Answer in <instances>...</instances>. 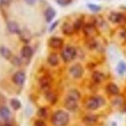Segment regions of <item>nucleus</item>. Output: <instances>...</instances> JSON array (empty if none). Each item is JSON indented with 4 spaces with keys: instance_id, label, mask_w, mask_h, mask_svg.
Listing matches in <instances>:
<instances>
[{
    "instance_id": "obj_23",
    "label": "nucleus",
    "mask_w": 126,
    "mask_h": 126,
    "mask_svg": "<svg viewBox=\"0 0 126 126\" xmlns=\"http://www.w3.org/2000/svg\"><path fill=\"white\" fill-rule=\"evenodd\" d=\"M10 115H11V111L9 108H7L6 106H2L0 108V117H2L3 119H8Z\"/></svg>"
},
{
    "instance_id": "obj_16",
    "label": "nucleus",
    "mask_w": 126,
    "mask_h": 126,
    "mask_svg": "<svg viewBox=\"0 0 126 126\" xmlns=\"http://www.w3.org/2000/svg\"><path fill=\"white\" fill-rule=\"evenodd\" d=\"M83 31H84L85 35H86L87 37H92L93 35L96 34L95 26L93 24H90V23H87L86 25L83 26Z\"/></svg>"
},
{
    "instance_id": "obj_8",
    "label": "nucleus",
    "mask_w": 126,
    "mask_h": 126,
    "mask_svg": "<svg viewBox=\"0 0 126 126\" xmlns=\"http://www.w3.org/2000/svg\"><path fill=\"white\" fill-rule=\"evenodd\" d=\"M109 19L113 23H121L125 19V16L123 14L116 13V12H111L109 15Z\"/></svg>"
},
{
    "instance_id": "obj_3",
    "label": "nucleus",
    "mask_w": 126,
    "mask_h": 126,
    "mask_svg": "<svg viewBox=\"0 0 126 126\" xmlns=\"http://www.w3.org/2000/svg\"><path fill=\"white\" fill-rule=\"evenodd\" d=\"M60 56L64 62H70L73 59H75V57L77 56V50L72 46H67L61 50Z\"/></svg>"
},
{
    "instance_id": "obj_31",
    "label": "nucleus",
    "mask_w": 126,
    "mask_h": 126,
    "mask_svg": "<svg viewBox=\"0 0 126 126\" xmlns=\"http://www.w3.org/2000/svg\"><path fill=\"white\" fill-rule=\"evenodd\" d=\"M35 126H46V123L43 119H37L35 120V123H34Z\"/></svg>"
},
{
    "instance_id": "obj_9",
    "label": "nucleus",
    "mask_w": 126,
    "mask_h": 126,
    "mask_svg": "<svg viewBox=\"0 0 126 126\" xmlns=\"http://www.w3.org/2000/svg\"><path fill=\"white\" fill-rule=\"evenodd\" d=\"M48 44H49V47H50L55 48V49H58V48H61L62 47L63 40L61 38H58V37H52V38L49 39Z\"/></svg>"
},
{
    "instance_id": "obj_13",
    "label": "nucleus",
    "mask_w": 126,
    "mask_h": 126,
    "mask_svg": "<svg viewBox=\"0 0 126 126\" xmlns=\"http://www.w3.org/2000/svg\"><path fill=\"white\" fill-rule=\"evenodd\" d=\"M106 89H107V92H108L109 94L112 95V96H116V95L119 94V88H118V86H117L115 83H113V82L108 83L107 86H106Z\"/></svg>"
},
{
    "instance_id": "obj_27",
    "label": "nucleus",
    "mask_w": 126,
    "mask_h": 126,
    "mask_svg": "<svg viewBox=\"0 0 126 126\" xmlns=\"http://www.w3.org/2000/svg\"><path fill=\"white\" fill-rule=\"evenodd\" d=\"M87 8L93 13H97L101 10V7L99 5H96V4H87Z\"/></svg>"
},
{
    "instance_id": "obj_12",
    "label": "nucleus",
    "mask_w": 126,
    "mask_h": 126,
    "mask_svg": "<svg viewBox=\"0 0 126 126\" xmlns=\"http://www.w3.org/2000/svg\"><path fill=\"white\" fill-rule=\"evenodd\" d=\"M7 29H8V31L10 32V33H12V34H19V32H20L19 25L16 23V21H13V20L8 21Z\"/></svg>"
},
{
    "instance_id": "obj_25",
    "label": "nucleus",
    "mask_w": 126,
    "mask_h": 126,
    "mask_svg": "<svg viewBox=\"0 0 126 126\" xmlns=\"http://www.w3.org/2000/svg\"><path fill=\"white\" fill-rule=\"evenodd\" d=\"M73 26H74V29L76 30V31H78L79 29H81V28H83V19L82 18H78V19H76L75 20V22H74V24H73Z\"/></svg>"
},
{
    "instance_id": "obj_5",
    "label": "nucleus",
    "mask_w": 126,
    "mask_h": 126,
    "mask_svg": "<svg viewBox=\"0 0 126 126\" xmlns=\"http://www.w3.org/2000/svg\"><path fill=\"white\" fill-rule=\"evenodd\" d=\"M12 80L16 85H22L24 83V81H25V74H24V72H22V71L16 72L13 75Z\"/></svg>"
},
{
    "instance_id": "obj_20",
    "label": "nucleus",
    "mask_w": 126,
    "mask_h": 126,
    "mask_svg": "<svg viewBox=\"0 0 126 126\" xmlns=\"http://www.w3.org/2000/svg\"><path fill=\"white\" fill-rule=\"evenodd\" d=\"M92 79H93V81L96 82V83H100V82H102L105 79V75L102 72L95 71V72H93V74H92Z\"/></svg>"
},
{
    "instance_id": "obj_36",
    "label": "nucleus",
    "mask_w": 126,
    "mask_h": 126,
    "mask_svg": "<svg viewBox=\"0 0 126 126\" xmlns=\"http://www.w3.org/2000/svg\"><path fill=\"white\" fill-rule=\"evenodd\" d=\"M2 125H3V124H1V123H0V126H2Z\"/></svg>"
},
{
    "instance_id": "obj_15",
    "label": "nucleus",
    "mask_w": 126,
    "mask_h": 126,
    "mask_svg": "<svg viewBox=\"0 0 126 126\" xmlns=\"http://www.w3.org/2000/svg\"><path fill=\"white\" fill-rule=\"evenodd\" d=\"M0 54L1 56H3L5 59L11 60L12 59V51L5 46H0Z\"/></svg>"
},
{
    "instance_id": "obj_22",
    "label": "nucleus",
    "mask_w": 126,
    "mask_h": 126,
    "mask_svg": "<svg viewBox=\"0 0 126 126\" xmlns=\"http://www.w3.org/2000/svg\"><path fill=\"white\" fill-rule=\"evenodd\" d=\"M19 36H20V39H21L24 43H28L29 40L31 39V34H30V32L28 31L27 29H22V30H20Z\"/></svg>"
},
{
    "instance_id": "obj_32",
    "label": "nucleus",
    "mask_w": 126,
    "mask_h": 126,
    "mask_svg": "<svg viewBox=\"0 0 126 126\" xmlns=\"http://www.w3.org/2000/svg\"><path fill=\"white\" fill-rule=\"evenodd\" d=\"M58 23H59V21H58V20H57V21H54V22H53V23L50 25V27H49V29H48V30H49V32L53 31V30L55 29V27L58 25Z\"/></svg>"
},
{
    "instance_id": "obj_4",
    "label": "nucleus",
    "mask_w": 126,
    "mask_h": 126,
    "mask_svg": "<svg viewBox=\"0 0 126 126\" xmlns=\"http://www.w3.org/2000/svg\"><path fill=\"white\" fill-rule=\"evenodd\" d=\"M69 73H70V75H71L73 78H75V79H79V78H81L82 75H83V68H82V66H81L80 64H79V63L74 64V65H72V66L70 67Z\"/></svg>"
},
{
    "instance_id": "obj_10",
    "label": "nucleus",
    "mask_w": 126,
    "mask_h": 126,
    "mask_svg": "<svg viewBox=\"0 0 126 126\" xmlns=\"http://www.w3.org/2000/svg\"><path fill=\"white\" fill-rule=\"evenodd\" d=\"M64 105H65V108L70 111H75L78 109V101H75L70 98H66Z\"/></svg>"
},
{
    "instance_id": "obj_33",
    "label": "nucleus",
    "mask_w": 126,
    "mask_h": 126,
    "mask_svg": "<svg viewBox=\"0 0 126 126\" xmlns=\"http://www.w3.org/2000/svg\"><path fill=\"white\" fill-rule=\"evenodd\" d=\"M36 1H37V0H24V2H25L26 4H28V5H34V4L36 3Z\"/></svg>"
},
{
    "instance_id": "obj_29",
    "label": "nucleus",
    "mask_w": 126,
    "mask_h": 126,
    "mask_svg": "<svg viewBox=\"0 0 126 126\" xmlns=\"http://www.w3.org/2000/svg\"><path fill=\"white\" fill-rule=\"evenodd\" d=\"M56 3L62 7H65V6H68L72 3V0H56Z\"/></svg>"
},
{
    "instance_id": "obj_34",
    "label": "nucleus",
    "mask_w": 126,
    "mask_h": 126,
    "mask_svg": "<svg viewBox=\"0 0 126 126\" xmlns=\"http://www.w3.org/2000/svg\"><path fill=\"white\" fill-rule=\"evenodd\" d=\"M0 2H1V4H3V5H8V4L11 2V0H0Z\"/></svg>"
},
{
    "instance_id": "obj_24",
    "label": "nucleus",
    "mask_w": 126,
    "mask_h": 126,
    "mask_svg": "<svg viewBox=\"0 0 126 126\" xmlns=\"http://www.w3.org/2000/svg\"><path fill=\"white\" fill-rule=\"evenodd\" d=\"M116 71L119 75H121V76L124 75L126 72V63L124 61H120L116 67Z\"/></svg>"
},
{
    "instance_id": "obj_28",
    "label": "nucleus",
    "mask_w": 126,
    "mask_h": 126,
    "mask_svg": "<svg viewBox=\"0 0 126 126\" xmlns=\"http://www.w3.org/2000/svg\"><path fill=\"white\" fill-rule=\"evenodd\" d=\"M37 113H38V115H39L40 117H42V118H46L47 116V110L46 108H41V109H39Z\"/></svg>"
},
{
    "instance_id": "obj_37",
    "label": "nucleus",
    "mask_w": 126,
    "mask_h": 126,
    "mask_svg": "<svg viewBox=\"0 0 126 126\" xmlns=\"http://www.w3.org/2000/svg\"><path fill=\"white\" fill-rule=\"evenodd\" d=\"M125 111H126V108H125Z\"/></svg>"
},
{
    "instance_id": "obj_30",
    "label": "nucleus",
    "mask_w": 126,
    "mask_h": 126,
    "mask_svg": "<svg viewBox=\"0 0 126 126\" xmlns=\"http://www.w3.org/2000/svg\"><path fill=\"white\" fill-rule=\"evenodd\" d=\"M12 63L15 65V66H20L21 65V59L19 58V57H17V56H13L12 57Z\"/></svg>"
},
{
    "instance_id": "obj_2",
    "label": "nucleus",
    "mask_w": 126,
    "mask_h": 126,
    "mask_svg": "<svg viewBox=\"0 0 126 126\" xmlns=\"http://www.w3.org/2000/svg\"><path fill=\"white\" fill-rule=\"evenodd\" d=\"M105 101L101 96H93V97H89L86 102H85V107L86 109L89 110H95L99 109L100 107H102L104 105Z\"/></svg>"
},
{
    "instance_id": "obj_17",
    "label": "nucleus",
    "mask_w": 126,
    "mask_h": 126,
    "mask_svg": "<svg viewBox=\"0 0 126 126\" xmlns=\"http://www.w3.org/2000/svg\"><path fill=\"white\" fill-rule=\"evenodd\" d=\"M45 97H46V99H47V102H49L50 104H54V103L56 102V100H57V96H56V94H55L52 90H49V89L46 91Z\"/></svg>"
},
{
    "instance_id": "obj_35",
    "label": "nucleus",
    "mask_w": 126,
    "mask_h": 126,
    "mask_svg": "<svg viewBox=\"0 0 126 126\" xmlns=\"http://www.w3.org/2000/svg\"><path fill=\"white\" fill-rule=\"evenodd\" d=\"M2 126H12V125H11L10 123H5V124H3Z\"/></svg>"
},
{
    "instance_id": "obj_6",
    "label": "nucleus",
    "mask_w": 126,
    "mask_h": 126,
    "mask_svg": "<svg viewBox=\"0 0 126 126\" xmlns=\"http://www.w3.org/2000/svg\"><path fill=\"white\" fill-rule=\"evenodd\" d=\"M51 81H52L51 78L49 76H47V75H45V76L41 77L40 79H39V83H40L41 88L42 89H45L46 91L49 89L50 84H51Z\"/></svg>"
},
{
    "instance_id": "obj_1",
    "label": "nucleus",
    "mask_w": 126,
    "mask_h": 126,
    "mask_svg": "<svg viewBox=\"0 0 126 126\" xmlns=\"http://www.w3.org/2000/svg\"><path fill=\"white\" fill-rule=\"evenodd\" d=\"M69 113L62 110H56L51 116V123L53 126H66L69 123Z\"/></svg>"
},
{
    "instance_id": "obj_14",
    "label": "nucleus",
    "mask_w": 126,
    "mask_h": 126,
    "mask_svg": "<svg viewBox=\"0 0 126 126\" xmlns=\"http://www.w3.org/2000/svg\"><path fill=\"white\" fill-rule=\"evenodd\" d=\"M32 55H33V48L28 45L23 46L21 48V56L25 59H29L32 57Z\"/></svg>"
},
{
    "instance_id": "obj_19",
    "label": "nucleus",
    "mask_w": 126,
    "mask_h": 126,
    "mask_svg": "<svg viewBox=\"0 0 126 126\" xmlns=\"http://www.w3.org/2000/svg\"><path fill=\"white\" fill-rule=\"evenodd\" d=\"M47 62L50 66H57L59 63V57L56 53H50L47 57Z\"/></svg>"
},
{
    "instance_id": "obj_18",
    "label": "nucleus",
    "mask_w": 126,
    "mask_h": 126,
    "mask_svg": "<svg viewBox=\"0 0 126 126\" xmlns=\"http://www.w3.org/2000/svg\"><path fill=\"white\" fill-rule=\"evenodd\" d=\"M67 98H70V99H73L75 101H79L80 99V93H79V90L73 88V89H70L67 93Z\"/></svg>"
},
{
    "instance_id": "obj_7",
    "label": "nucleus",
    "mask_w": 126,
    "mask_h": 126,
    "mask_svg": "<svg viewBox=\"0 0 126 126\" xmlns=\"http://www.w3.org/2000/svg\"><path fill=\"white\" fill-rule=\"evenodd\" d=\"M82 121L85 125L87 126H94L98 122V116L95 114H87L85 116H83Z\"/></svg>"
},
{
    "instance_id": "obj_21",
    "label": "nucleus",
    "mask_w": 126,
    "mask_h": 126,
    "mask_svg": "<svg viewBox=\"0 0 126 126\" xmlns=\"http://www.w3.org/2000/svg\"><path fill=\"white\" fill-rule=\"evenodd\" d=\"M61 29H62L63 34H65V35H72V34L74 33V31H75L74 26L71 25V24L68 23V22H65V23L63 24Z\"/></svg>"
},
{
    "instance_id": "obj_11",
    "label": "nucleus",
    "mask_w": 126,
    "mask_h": 126,
    "mask_svg": "<svg viewBox=\"0 0 126 126\" xmlns=\"http://www.w3.org/2000/svg\"><path fill=\"white\" fill-rule=\"evenodd\" d=\"M55 16H56V12H55V10H54L53 8H51V7L47 8L46 11L44 12V16H45V19H46L47 22H51L52 19L55 17Z\"/></svg>"
},
{
    "instance_id": "obj_26",
    "label": "nucleus",
    "mask_w": 126,
    "mask_h": 126,
    "mask_svg": "<svg viewBox=\"0 0 126 126\" xmlns=\"http://www.w3.org/2000/svg\"><path fill=\"white\" fill-rule=\"evenodd\" d=\"M10 105H11V107L14 109L15 110H17L20 109V107H21V103L17 100V99H11V101H10Z\"/></svg>"
}]
</instances>
